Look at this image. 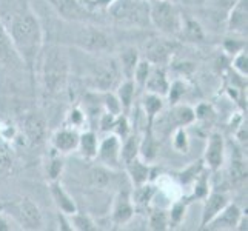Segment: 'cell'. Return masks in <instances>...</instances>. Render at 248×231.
Returning a JSON list of instances; mask_svg holds the SVG:
<instances>
[{"label": "cell", "mask_w": 248, "mask_h": 231, "mask_svg": "<svg viewBox=\"0 0 248 231\" xmlns=\"http://www.w3.org/2000/svg\"><path fill=\"white\" fill-rule=\"evenodd\" d=\"M14 48L23 65L28 66L31 79L34 77V65L44 48V31L37 15L30 8L17 11L10 25H6Z\"/></svg>", "instance_id": "6da1fadb"}, {"label": "cell", "mask_w": 248, "mask_h": 231, "mask_svg": "<svg viewBox=\"0 0 248 231\" xmlns=\"http://www.w3.org/2000/svg\"><path fill=\"white\" fill-rule=\"evenodd\" d=\"M40 71L42 83H44L46 94L57 96L65 91L68 76H70V61L61 46L53 45L45 51Z\"/></svg>", "instance_id": "7a4b0ae2"}, {"label": "cell", "mask_w": 248, "mask_h": 231, "mask_svg": "<svg viewBox=\"0 0 248 231\" xmlns=\"http://www.w3.org/2000/svg\"><path fill=\"white\" fill-rule=\"evenodd\" d=\"M150 23L162 36L177 37L181 32L184 15L173 0H151L148 2Z\"/></svg>", "instance_id": "3957f363"}, {"label": "cell", "mask_w": 248, "mask_h": 231, "mask_svg": "<svg viewBox=\"0 0 248 231\" xmlns=\"http://www.w3.org/2000/svg\"><path fill=\"white\" fill-rule=\"evenodd\" d=\"M74 44L82 51H87V53H91V54L109 53V51L114 49L113 37L104 30L93 27V25H88V23H85L78 31Z\"/></svg>", "instance_id": "277c9868"}, {"label": "cell", "mask_w": 248, "mask_h": 231, "mask_svg": "<svg viewBox=\"0 0 248 231\" xmlns=\"http://www.w3.org/2000/svg\"><path fill=\"white\" fill-rule=\"evenodd\" d=\"M114 17L121 22L131 25L150 23L148 17V0H117L109 8Z\"/></svg>", "instance_id": "5b68a950"}, {"label": "cell", "mask_w": 248, "mask_h": 231, "mask_svg": "<svg viewBox=\"0 0 248 231\" xmlns=\"http://www.w3.org/2000/svg\"><path fill=\"white\" fill-rule=\"evenodd\" d=\"M46 2L66 22L87 23L93 17V10L88 8L85 0H46Z\"/></svg>", "instance_id": "8992f818"}, {"label": "cell", "mask_w": 248, "mask_h": 231, "mask_svg": "<svg viewBox=\"0 0 248 231\" xmlns=\"http://www.w3.org/2000/svg\"><path fill=\"white\" fill-rule=\"evenodd\" d=\"M22 134L25 140L31 143L32 147L42 145L46 140L48 123L46 119L37 111H31L22 117Z\"/></svg>", "instance_id": "52a82bcc"}, {"label": "cell", "mask_w": 248, "mask_h": 231, "mask_svg": "<svg viewBox=\"0 0 248 231\" xmlns=\"http://www.w3.org/2000/svg\"><path fill=\"white\" fill-rule=\"evenodd\" d=\"M121 145H122V140L119 139L116 134L108 133V136H105V138L99 142V147H97L96 159H99L100 165H104L113 171L122 168L124 165L121 160Z\"/></svg>", "instance_id": "ba28073f"}, {"label": "cell", "mask_w": 248, "mask_h": 231, "mask_svg": "<svg viewBox=\"0 0 248 231\" xmlns=\"http://www.w3.org/2000/svg\"><path fill=\"white\" fill-rule=\"evenodd\" d=\"M176 49V42L171 40V37H156L151 39L147 45H145V51H147V61L151 65H159L164 66L171 56H173Z\"/></svg>", "instance_id": "9c48e42d"}, {"label": "cell", "mask_w": 248, "mask_h": 231, "mask_svg": "<svg viewBox=\"0 0 248 231\" xmlns=\"http://www.w3.org/2000/svg\"><path fill=\"white\" fill-rule=\"evenodd\" d=\"M136 213V207L131 199V193L126 190H121L113 200V207H111V220L113 224L121 227L128 224Z\"/></svg>", "instance_id": "30bf717a"}, {"label": "cell", "mask_w": 248, "mask_h": 231, "mask_svg": "<svg viewBox=\"0 0 248 231\" xmlns=\"http://www.w3.org/2000/svg\"><path fill=\"white\" fill-rule=\"evenodd\" d=\"M224 157H225V140L224 136L220 133H211L208 142H207V148L203 153V162L205 167L210 171H217L220 169L222 164H224Z\"/></svg>", "instance_id": "8fae6325"}, {"label": "cell", "mask_w": 248, "mask_h": 231, "mask_svg": "<svg viewBox=\"0 0 248 231\" xmlns=\"http://www.w3.org/2000/svg\"><path fill=\"white\" fill-rule=\"evenodd\" d=\"M119 79H121L119 65L114 61H111L105 65H102L96 71V74L93 76V87L96 88L97 92L111 91L121 83Z\"/></svg>", "instance_id": "7c38bea8"}, {"label": "cell", "mask_w": 248, "mask_h": 231, "mask_svg": "<svg viewBox=\"0 0 248 231\" xmlns=\"http://www.w3.org/2000/svg\"><path fill=\"white\" fill-rule=\"evenodd\" d=\"M79 136L80 131L79 130H74V128L70 126H62L56 130L51 136V147L53 150L59 154H68V153H73L78 150V143H79Z\"/></svg>", "instance_id": "4fadbf2b"}, {"label": "cell", "mask_w": 248, "mask_h": 231, "mask_svg": "<svg viewBox=\"0 0 248 231\" xmlns=\"http://www.w3.org/2000/svg\"><path fill=\"white\" fill-rule=\"evenodd\" d=\"M242 215H244V211L239 208V205L228 202L225 205V208L208 222V225L205 227V230H213V231L236 230V227L239 224V219H241Z\"/></svg>", "instance_id": "5bb4252c"}, {"label": "cell", "mask_w": 248, "mask_h": 231, "mask_svg": "<svg viewBox=\"0 0 248 231\" xmlns=\"http://www.w3.org/2000/svg\"><path fill=\"white\" fill-rule=\"evenodd\" d=\"M225 17L228 31L244 36L248 27V0H237Z\"/></svg>", "instance_id": "9a60e30c"}, {"label": "cell", "mask_w": 248, "mask_h": 231, "mask_svg": "<svg viewBox=\"0 0 248 231\" xmlns=\"http://www.w3.org/2000/svg\"><path fill=\"white\" fill-rule=\"evenodd\" d=\"M20 224L25 230H42L44 228V217L40 208L30 198H22L19 202Z\"/></svg>", "instance_id": "2e32d148"}, {"label": "cell", "mask_w": 248, "mask_h": 231, "mask_svg": "<svg viewBox=\"0 0 248 231\" xmlns=\"http://www.w3.org/2000/svg\"><path fill=\"white\" fill-rule=\"evenodd\" d=\"M230 202L228 196L225 193H208L207 198L203 199V208H202V215H201V230H205V227L208 225V222L215 217L216 215L225 208V205Z\"/></svg>", "instance_id": "e0dca14e"}, {"label": "cell", "mask_w": 248, "mask_h": 231, "mask_svg": "<svg viewBox=\"0 0 248 231\" xmlns=\"http://www.w3.org/2000/svg\"><path fill=\"white\" fill-rule=\"evenodd\" d=\"M49 193H51V198H53L59 213L71 216L78 211V205H76L74 199L71 198V194L63 188L61 181L49 182Z\"/></svg>", "instance_id": "ac0fdd59"}, {"label": "cell", "mask_w": 248, "mask_h": 231, "mask_svg": "<svg viewBox=\"0 0 248 231\" xmlns=\"http://www.w3.org/2000/svg\"><path fill=\"white\" fill-rule=\"evenodd\" d=\"M125 171L130 181L133 184V186H139L145 182H150L151 181V171L153 168L150 167L148 162L142 160L140 157H134L133 160L126 162L124 165Z\"/></svg>", "instance_id": "d6986e66"}, {"label": "cell", "mask_w": 248, "mask_h": 231, "mask_svg": "<svg viewBox=\"0 0 248 231\" xmlns=\"http://www.w3.org/2000/svg\"><path fill=\"white\" fill-rule=\"evenodd\" d=\"M0 63L8 66L22 63L20 57L14 48L10 32L6 30V25L2 20H0Z\"/></svg>", "instance_id": "ffe728a7"}, {"label": "cell", "mask_w": 248, "mask_h": 231, "mask_svg": "<svg viewBox=\"0 0 248 231\" xmlns=\"http://www.w3.org/2000/svg\"><path fill=\"white\" fill-rule=\"evenodd\" d=\"M145 91L153 92V94H157V96L165 97L168 88H170V82H168V77L165 73V68L164 66H151V71L147 82L143 85Z\"/></svg>", "instance_id": "44dd1931"}, {"label": "cell", "mask_w": 248, "mask_h": 231, "mask_svg": "<svg viewBox=\"0 0 248 231\" xmlns=\"http://www.w3.org/2000/svg\"><path fill=\"white\" fill-rule=\"evenodd\" d=\"M159 151V142L153 131V123H147V130L145 134L140 136V143H139V157L145 162H153L157 156Z\"/></svg>", "instance_id": "7402d4cb"}, {"label": "cell", "mask_w": 248, "mask_h": 231, "mask_svg": "<svg viewBox=\"0 0 248 231\" xmlns=\"http://www.w3.org/2000/svg\"><path fill=\"white\" fill-rule=\"evenodd\" d=\"M97 147H99V139H97L96 133H94L93 130L80 131L78 150H76V151H79V154L85 160H94V159H96Z\"/></svg>", "instance_id": "603a6c76"}, {"label": "cell", "mask_w": 248, "mask_h": 231, "mask_svg": "<svg viewBox=\"0 0 248 231\" xmlns=\"http://www.w3.org/2000/svg\"><path fill=\"white\" fill-rule=\"evenodd\" d=\"M116 96L121 102L122 113L128 114L133 108L134 104V96H136V83L133 79H125L116 87Z\"/></svg>", "instance_id": "cb8c5ba5"}, {"label": "cell", "mask_w": 248, "mask_h": 231, "mask_svg": "<svg viewBox=\"0 0 248 231\" xmlns=\"http://www.w3.org/2000/svg\"><path fill=\"white\" fill-rule=\"evenodd\" d=\"M170 121L174 123V128L177 126H188L196 122L194 117V108L185 104H174L173 108L170 111Z\"/></svg>", "instance_id": "d4e9b609"}, {"label": "cell", "mask_w": 248, "mask_h": 231, "mask_svg": "<svg viewBox=\"0 0 248 231\" xmlns=\"http://www.w3.org/2000/svg\"><path fill=\"white\" fill-rule=\"evenodd\" d=\"M179 36L185 39L186 42H194V44H199V42L205 40V32H203L202 25L198 20L190 19V17H185V15L182 19V27H181Z\"/></svg>", "instance_id": "484cf974"}, {"label": "cell", "mask_w": 248, "mask_h": 231, "mask_svg": "<svg viewBox=\"0 0 248 231\" xmlns=\"http://www.w3.org/2000/svg\"><path fill=\"white\" fill-rule=\"evenodd\" d=\"M139 51L136 48H126L119 56V70L124 76V79H133L134 68L139 62Z\"/></svg>", "instance_id": "4316f807"}, {"label": "cell", "mask_w": 248, "mask_h": 231, "mask_svg": "<svg viewBox=\"0 0 248 231\" xmlns=\"http://www.w3.org/2000/svg\"><path fill=\"white\" fill-rule=\"evenodd\" d=\"M210 193V169L205 168L202 173L194 179L193 182V191L188 196L186 200L193 202V200H203Z\"/></svg>", "instance_id": "83f0119b"}, {"label": "cell", "mask_w": 248, "mask_h": 231, "mask_svg": "<svg viewBox=\"0 0 248 231\" xmlns=\"http://www.w3.org/2000/svg\"><path fill=\"white\" fill-rule=\"evenodd\" d=\"M139 143H140V134L133 133V131L122 140V145H121L122 165L133 160L134 157H139Z\"/></svg>", "instance_id": "f1b7e54d"}, {"label": "cell", "mask_w": 248, "mask_h": 231, "mask_svg": "<svg viewBox=\"0 0 248 231\" xmlns=\"http://www.w3.org/2000/svg\"><path fill=\"white\" fill-rule=\"evenodd\" d=\"M155 194H156V186L151 182H145L139 186H134V190L131 193V199H133L134 207L136 208L148 207L153 198H155Z\"/></svg>", "instance_id": "f546056e"}, {"label": "cell", "mask_w": 248, "mask_h": 231, "mask_svg": "<svg viewBox=\"0 0 248 231\" xmlns=\"http://www.w3.org/2000/svg\"><path fill=\"white\" fill-rule=\"evenodd\" d=\"M142 107H143L145 116H147V121H148L147 123H153L155 122V117L160 113L162 108H164V97L147 91L143 94Z\"/></svg>", "instance_id": "4dcf8cb0"}, {"label": "cell", "mask_w": 248, "mask_h": 231, "mask_svg": "<svg viewBox=\"0 0 248 231\" xmlns=\"http://www.w3.org/2000/svg\"><path fill=\"white\" fill-rule=\"evenodd\" d=\"M111 173H113V169H109L104 165H99V167H94L91 168L90 171V184L94 186V188H105L108 186V184L111 182Z\"/></svg>", "instance_id": "1f68e13d"}, {"label": "cell", "mask_w": 248, "mask_h": 231, "mask_svg": "<svg viewBox=\"0 0 248 231\" xmlns=\"http://www.w3.org/2000/svg\"><path fill=\"white\" fill-rule=\"evenodd\" d=\"M68 217H70L71 228L76 231H96L97 230L96 222H94L93 217L90 215H87V213H80L78 210L74 215L68 216Z\"/></svg>", "instance_id": "d6a6232c"}, {"label": "cell", "mask_w": 248, "mask_h": 231, "mask_svg": "<svg viewBox=\"0 0 248 231\" xmlns=\"http://www.w3.org/2000/svg\"><path fill=\"white\" fill-rule=\"evenodd\" d=\"M148 228L153 231H167L170 230V219H168V211L165 210H151L150 217H148Z\"/></svg>", "instance_id": "836d02e7"}, {"label": "cell", "mask_w": 248, "mask_h": 231, "mask_svg": "<svg viewBox=\"0 0 248 231\" xmlns=\"http://www.w3.org/2000/svg\"><path fill=\"white\" fill-rule=\"evenodd\" d=\"M205 168H207V167H205L203 159H199L198 162H193V164H191L190 167H186L185 169H182L181 173L177 174L179 182L184 184V185H190V184H193V182H194V179L198 177Z\"/></svg>", "instance_id": "e575fe53"}, {"label": "cell", "mask_w": 248, "mask_h": 231, "mask_svg": "<svg viewBox=\"0 0 248 231\" xmlns=\"http://www.w3.org/2000/svg\"><path fill=\"white\" fill-rule=\"evenodd\" d=\"M87 122H88V117H87V114H85V111L80 107H74L68 111L63 125L80 131V128H83L85 125H87Z\"/></svg>", "instance_id": "d590c367"}, {"label": "cell", "mask_w": 248, "mask_h": 231, "mask_svg": "<svg viewBox=\"0 0 248 231\" xmlns=\"http://www.w3.org/2000/svg\"><path fill=\"white\" fill-rule=\"evenodd\" d=\"M188 202L186 199H182V200H177L171 205V208L168 211V219H170V228L171 227H177L181 225L184 222V217H185V213H186V208H188Z\"/></svg>", "instance_id": "8d00e7d4"}, {"label": "cell", "mask_w": 248, "mask_h": 231, "mask_svg": "<svg viewBox=\"0 0 248 231\" xmlns=\"http://www.w3.org/2000/svg\"><path fill=\"white\" fill-rule=\"evenodd\" d=\"M100 99H102V107H104V111H107V113L114 114V116L122 113L121 102H119L116 92L104 91V92H100Z\"/></svg>", "instance_id": "74e56055"}, {"label": "cell", "mask_w": 248, "mask_h": 231, "mask_svg": "<svg viewBox=\"0 0 248 231\" xmlns=\"http://www.w3.org/2000/svg\"><path fill=\"white\" fill-rule=\"evenodd\" d=\"M151 63L147 61V59H139L138 65L134 68V73H133V80L136 83V87L143 88L145 82H147L150 71H151Z\"/></svg>", "instance_id": "f35d334b"}, {"label": "cell", "mask_w": 248, "mask_h": 231, "mask_svg": "<svg viewBox=\"0 0 248 231\" xmlns=\"http://www.w3.org/2000/svg\"><path fill=\"white\" fill-rule=\"evenodd\" d=\"M111 133L116 134L119 139L124 140L128 134L131 133V125H130V121H128V114H117L116 119H114V125H113V130Z\"/></svg>", "instance_id": "ab89813d"}, {"label": "cell", "mask_w": 248, "mask_h": 231, "mask_svg": "<svg viewBox=\"0 0 248 231\" xmlns=\"http://www.w3.org/2000/svg\"><path fill=\"white\" fill-rule=\"evenodd\" d=\"M63 168H65V162L61 156H53L48 162V167H46V176L49 179V182H56L61 179L62 173H63Z\"/></svg>", "instance_id": "60d3db41"}, {"label": "cell", "mask_w": 248, "mask_h": 231, "mask_svg": "<svg viewBox=\"0 0 248 231\" xmlns=\"http://www.w3.org/2000/svg\"><path fill=\"white\" fill-rule=\"evenodd\" d=\"M173 148L177 151V153H182L185 154L190 148V139H188V134H186V130L184 126H177L174 130V134H173Z\"/></svg>", "instance_id": "b9f144b4"}, {"label": "cell", "mask_w": 248, "mask_h": 231, "mask_svg": "<svg viewBox=\"0 0 248 231\" xmlns=\"http://www.w3.org/2000/svg\"><path fill=\"white\" fill-rule=\"evenodd\" d=\"M232 68L236 74H239L241 77H248V54L247 49L239 51L237 54H234V59L232 62Z\"/></svg>", "instance_id": "7bdbcfd3"}, {"label": "cell", "mask_w": 248, "mask_h": 231, "mask_svg": "<svg viewBox=\"0 0 248 231\" xmlns=\"http://www.w3.org/2000/svg\"><path fill=\"white\" fill-rule=\"evenodd\" d=\"M14 159L11 151L6 147L0 148V177H6L10 173H13Z\"/></svg>", "instance_id": "ee69618b"}, {"label": "cell", "mask_w": 248, "mask_h": 231, "mask_svg": "<svg viewBox=\"0 0 248 231\" xmlns=\"http://www.w3.org/2000/svg\"><path fill=\"white\" fill-rule=\"evenodd\" d=\"M194 117L199 122H213L216 117V111L210 104H199L194 108Z\"/></svg>", "instance_id": "f6af8a7d"}, {"label": "cell", "mask_w": 248, "mask_h": 231, "mask_svg": "<svg viewBox=\"0 0 248 231\" xmlns=\"http://www.w3.org/2000/svg\"><path fill=\"white\" fill-rule=\"evenodd\" d=\"M184 94H185V83L181 80H174L173 83H170V88L165 97H168V100L174 105L184 97Z\"/></svg>", "instance_id": "bcb514c9"}, {"label": "cell", "mask_w": 248, "mask_h": 231, "mask_svg": "<svg viewBox=\"0 0 248 231\" xmlns=\"http://www.w3.org/2000/svg\"><path fill=\"white\" fill-rule=\"evenodd\" d=\"M247 179V164L244 160H232V181L242 184Z\"/></svg>", "instance_id": "7dc6e473"}, {"label": "cell", "mask_w": 248, "mask_h": 231, "mask_svg": "<svg viewBox=\"0 0 248 231\" xmlns=\"http://www.w3.org/2000/svg\"><path fill=\"white\" fill-rule=\"evenodd\" d=\"M224 49L228 54H237L239 51L247 49V42L244 40H236V39H225L224 42Z\"/></svg>", "instance_id": "c3c4849f"}, {"label": "cell", "mask_w": 248, "mask_h": 231, "mask_svg": "<svg viewBox=\"0 0 248 231\" xmlns=\"http://www.w3.org/2000/svg\"><path fill=\"white\" fill-rule=\"evenodd\" d=\"M114 119H116L114 114H109L107 111H104L99 117V130L102 133H111L113 125H114Z\"/></svg>", "instance_id": "681fc988"}, {"label": "cell", "mask_w": 248, "mask_h": 231, "mask_svg": "<svg viewBox=\"0 0 248 231\" xmlns=\"http://www.w3.org/2000/svg\"><path fill=\"white\" fill-rule=\"evenodd\" d=\"M116 2L117 0H85V3L91 10H109Z\"/></svg>", "instance_id": "f907efd6"}, {"label": "cell", "mask_w": 248, "mask_h": 231, "mask_svg": "<svg viewBox=\"0 0 248 231\" xmlns=\"http://www.w3.org/2000/svg\"><path fill=\"white\" fill-rule=\"evenodd\" d=\"M237 2V0H213V5H215V10L217 13H228L232 10V6Z\"/></svg>", "instance_id": "816d5d0a"}, {"label": "cell", "mask_w": 248, "mask_h": 231, "mask_svg": "<svg viewBox=\"0 0 248 231\" xmlns=\"http://www.w3.org/2000/svg\"><path fill=\"white\" fill-rule=\"evenodd\" d=\"M236 139L241 142L242 145H247V138H248V131H247V123H241L234 131Z\"/></svg>", "instance_id": "f5cc1de1"}, {"label": "cell", "mask_w": 248, "mask_h": 231, "mask_svg": "<svg viewBox=\"0 0 248 231\" xmlns=\"http://www.w3.org/2000/svg\"><path fill=\"white\" fill-rule=\"evenodd\" d=\"M59 228L62 231H73L71 224H70V217L63 215V213H59Z\"/></svg>", "instance_id": "db71d44e"}, {"label": "cell", "mask_w": 248, "mask_h": 231, "mask_svg": "<svg viewBox=\"0 0 248 231\" xmlns=\"http://www.w3.org/2000/svg\"><path fill=\"white\" fill-rule=\"evenodd\" d=\"M11 230H14L13 222L8 219L2 211L0 213V231H11Z\"/></svg>", "instance_id": "11a10c76"}, {"label": "cell", "mask_w": 248, "mask_h": 231, "mask_svg": "<svg viewBox=\"0 0 248 231\" xmlns=\"http://www.w3.org/2000/svg\"><path fill=\"white\" fill-rule=\"evenodd\" d=\"M247 224H248V217H247V213H244V215L241 216V219H239V224H237L236 230H239V231H245V230H247Z\"/></svg>", "instance_id": "9f6ffc18"}, {"label": "cell", "mask_w": 248, "mask_h": 231, "mask_svg": "<svg viewBox=\"0 0 248 231\" xmlns=\"http://www.w3.org/2000/svg\"><path fill=\"white\" fill-rule=\"evenodd\" d=\"M5 210V205H3V202L2 200H0V213H2Z\"/></svg>", "instance_id": "6f0895ef"}, {"label": "cell", "mask_w": 248, "mask_h": 231, "mask_svg": "<svg viewBox=\"0 0 248 231\" xmlns=\"http://www.w3.org/2000/svg\"><path fill=\"white\" fill-rule=\"evenodd\" d=\"M196 2H201V3H203V2H207V0H196Z\"/></svg>", "instance_id": "680465c9"}, {"label": "cell", "mask_w": 248, "mask_h": 231, "mask_svg": "<svg viewBox=\"0 0 248 231\" xmlns=\"http://www.w3.org/2000/svg\"><path fill=\"white\" fill-rule=\"evenodd\" d=\"M0 128H2V126H0Z\"/></svg>", "instance_id": "91938a15"}, {"label": "cell", "mask_w": 248, "mask_h": 231, "mask_svg": "<svg viewBox=\"0 0 248 231\" xmlns=\"http://www.w3.org/2000/svg\"><path fill=\"white\" fill-rule=\"evenodd\" d=\"M173 2H174V0H173Z\"/></svg>", "instance_id": "94428289"}]
</instances>
